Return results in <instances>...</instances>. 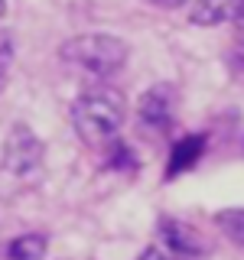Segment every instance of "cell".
<instances>
[{"label":"cell","mask_w":244,"mask_h":260,"mask_svg":"<svg viewBox=\"0 0 244 260\" xmlns=\"http://www.w3.org/2000/svg\"><path fill=\"white\" fill-rule=\"evenodd\" d=\"M69 117L81 143H88L92 150H104L111 140H117L124 127L127 101L111 85H92L75 94V101L69 104Z\"/></svg>","instance_id":"1"},{"label":"cell","mask_w":244,"mask_h":260,"mask_svg":"<svg viewBox=\"0 0 244 260\" xmlns=\"http://www.w3.org/2000/svg\"><path fill=\"white\" fill-rule=\"evenodd\" d=\"M46 169V143L36 137L29 124H13L7 130L4 153H0V185L10 182L13 192L29 189L43 179Z\"/></svg>","instance_id":"2"},{"label":"cell","mask_w":244,"mask_h":260,"mask_svg":"<svg viewBox=\"0 0 244 260\" xmlns=\"http://www.w3.org/2000/svg\"><path fill=\"white\" fill-rule=\"evenodd\" d=\"M127 43L111 32H81L72 36L59 46L62 62H69L72 69L88 72L95 78H111L127 65Z\"/></svg>","instance_id":"3"},{"label":"cell","mask_w":244,"mask_h":260,"mask_svg":"<svg viewBox=\"0 0 244 260\" xmlns=\"http://www.w3.org/2000/svg\"><path fill=\"white\" fill-rule=\"evenodd\" d=\"M137 117L146 130L153 134H169L173 130V117H176V94L169 85H153L150 91L140 94L137 101Z\"/></svg>","instance_id":"4"},{"label":"cell","mask_w":244,"mask_h":260,"mask_svg":"<svg viewBox=\"0 0 244 260\" xmlns=\"http://www.w3.org/2000/svg\"><path fill=\"white\" fill-rule=\"evenodd\" d=\"M160 238H163V247H169L179 257H199L205 250V241H202L199 228H192L189 221L173 218V215L160 218Z\"/></svg>","instance_id":"5"},{"label":"cell","mask_w":244,"mask_h":260,"mask_svg":"<svg viewBox=\"0 0 244 260\" xmlns=\"http://www.w3.org/2000/svg\"><path fill=\"white\" fill-rule=\"evenodd\" d=\"M205 146H208V137L205 134H182L179 140L173 143L169 150V159H166V169H163V179H173V176H182L189 173L192 166H199L202 156H205Z\"/></svg>","instance_id":"6"},{"label":"cell","mask_w":244,"mask_h":260,"mask_svg":"<svg viewBox=\"0 0 244 260\" xmlns=\"http://www.w3.org/2000/svg\"><path fill=\"white\" fill-rule=\"evenodd\" d=\"M244 7V0H192L189 23L192 26H222L231 23L234 13Z\"/></svg>","instance_id":"7"},{"label":"cell","mask_w":244,"mask_h":260,"mask_svg":"<svg viewBox=\"0 0 244 260\" xmlns=\"http://www.w3.org/2000/svg\"><path fill=\"white\" fill-rule=\"evenodd\" d=\"M46 250H49V238L43 231H29L7 244V260H43Z\"/></svg>","instance_id":"8"},{"label":"cell","mask_w":244,"mask_h":260,"mask_svg":"<svg viewBox=\"0 0 244 260\" xmlns=\"http://www.w3.org/2000/svg\"><path fill=\"white\" fill-rule=\"evenodd\" d=\"M215 228L225 234L231 244L244 247V208H222L215 215Z\"/></svg>","instance_id":"9"},{"label":"cell","mask_w":244,"mask_h":260,"mask_svg":"<svg viewBox=\"0 0 244 260\" xmlns=\"http://www.w3.org/2000/svg\"><path fill=\"white\" fill-rule=\"evenodd\" d=\"M10 65H13V36L7 29H0V91L10 78Z\"/></svg>","instance_id":"10"},{"label":"cell","mask_w":244,"mask_h":260,"mask_svg":"<svg viewBox=\"0 0 244 260\" xmlns=\"http://www.w3.org/2000/svg\"><path fill=\"white\" fill-rule=\"evenodd\" d=\"M137 260H189V257H179V254H173L169 247H160V244H153V247H143Z\"/></svg>","instance_id":"11"},{"label":"cell","mask_w":244,"mask_h":260,"mask_svg":"<svg viewBox=\"0 0 244 260\" xmlns=\"http://www.w3.org/2000/svg\"><path fill=\"white\" fill-rule=\"evenodd\" d=\"M146 7H153V10H179V7H186L189 0H143Z\"/></svg>","instance_id":"12"},{"label":"cell","mask_w":244,"mask_h":260,"mask_svg":"<svg viewBox=\"0 0 244 260\" xmlns=\"http://www.w3.org/2000/svg\"><path fill=\"white\" fill-rule=\"evenodd\" d=\"M231 32H234V43L244 46V7L238 13H234V20H231Z\"/></svg>","instance_id":"13"},{"label":"cell","mask_w":244,"mask_h":260,"mask_svg":"<svg viewBox=\"0 0 244 260\" xmlns=\"http://www.w3.org/2000/svg\"><path fill=\"white\" fill-rule=\"evenodd\" d=\"M7 16V0H0V20Z\"/></svg>","instance_id":"14"}]
</instances>
